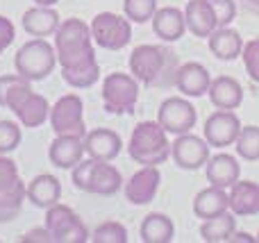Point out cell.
I'll return each instance as SVG.
<instances>
[{
    "instance_id": "1",
    "label": "cell",
    "mask_w": 259,
    "mask_h": 243,
    "mask_svg": "<svg viewBox=\"0 0 259 243\" xmlns=\"http://www.w3.org/2000/svg\"><path fill=\"white\" fill-rule=\"evenodd\" d=\"M55 50L62 77L73 89H89L100 80V66L94 50L91 25L82 18H66L55 32Z\"/></svg>"
},
{
    "instance_id": "2",
    "label": "cell",
    "mask_w": 259,
    "mask_h": 243,
    "mask_svg": "<svg viewBox=\"0 0 259 243\" xmlns=\"http://www.w3.org/2000/svg\"><path fill=\"white\" fill-rule=\"evenodd\" d=\"M178 57L164 45L143 43L137 45L130 55V73L146 86H166L175 84Z\"/></svg>"
},
{
    "instance_id": "3",
    "label": "cell",
    "mask_w": 259,
    "mask_h": 243,
    "mask_svg": "<svg viewBox=\"0 0 259 243\" xmlns=\"http://www.w3.org/2000/svg\"><path fill=\"white\" fill-rule=\"evenodd\" d=\"M130 157L143 166H159L170 157L168 132L157 121H143L132 130L127 143Z\"/></svg>"
},
{
    "instance_id": "4",
    "label": "cell",
    "mask_w": 259,
    "mask_h": 243,
    "mask_svg": "<svg viewBox=\"0 0 259 243\" xmlns=\"http://www.w3.org/2000/svg\"><path fill=\"white\" fill-rule=\"evenodd\" d=\"M73 184L75 189L84 191V193L94 196H114L121 191L123 177L116 166L109 162H100V159H82L75 168H73Z\"/></svg>"
},
{
    "instance_id": "5",
    "label": "cell",
    "mask_w": 259,
    "mask_h": 243,
    "mask_svg": "<svg viewBox=\"0 0 259 243\" xmlns=\"http://www.w3.org/2000/svg\"><path fill=\"white\" fill-rule=\"evenodd\" d=\"M55 64H57V50L44 39H32L18 48L16 57H14V68L21 77L30 82H39L53 73Z\"/></svg>"
},
{
    "instance_id": "6",
    "label": "cell",
    "mask_w": 259,
    "mask_h": 243,
    "mask_svg": "<svg viewBox=\"0 0 259 243\" xmlns=\"http://www.w3.org/2000/svg\"><path fill=\"white\" fill-rule=\"evenodd\" d=\"M7 109L16 114V118L25 127L34 130L41 127L50 118V105L41 93H34L30 86V80L23 77L7 95Z\"/></svg>"
},
{
    "instance_id": "7",
    "label": "cell",
    "mask_w": 259,
    "mask_h": 243,
    "mask_svg": "<svg viewBox=\"0 0 259 243\" xmlns=\"http://www.w3.org/2000/svg\"><path fill=\"white\" fill-rule=\"evenodd\" d=\"M27 186L18 177V166L7 155H0V223L14 221L21 214Z\"/></svg>"
},
{
    "instance_id": "8",
    "label": "cell",
    "mask_w": 259,
    "mask_h": 243,
    "mask_svg": "<svg viewBox=\"0 0 259 243\" xmlns=\"http://www.w3.org/2000/svg\"><path fill=\"white\" fill-rule=\"evenodd\" d=\"M139 103V80L132 73H109L103 80V107L109 114H132Z\"/></svg>"
},
{
    "instance_id": "9",
    "label": "cell",
    "mask_w": 259,
    "mask_h": 243,
    "mask_svg": "<svg viewBox=\"0 0 259 243\" xmlns=\"http://www.w3.org/2000/svg\"><path fill=\"white\" fill-rule=\"evenodd\" d=\"M50 127L57 136H77L84 139V103L77 93H66L50 107Z\"/></svg>"
},
{
    "instance_id": "10",
    "label": "cell",
    "mask_w": 259,
    "mask_h": 243,
    "mask_svg": "<svg viewBox=\"0 0 259 243\" xmlns=\"http://www.w3.org/2000/svg\"><path fill=\"white\" fill-rule=\"evenodd\" d=\"M46 227L50 230L55 243H87L91 239L80 216L62 203L46 209Z\"/></svg>"
},
{
    "instance_id": "11",
    "label": "cell",
    "mask_w": 259,
    "mask_h": 243,
    "mask_svg": "<svg viewBox=\"0 0 259 243\" xmlns=\"http://www.w3.org/2000/svg\"><path fill=\"white\" fill-rule=\"evenodd\" d=\"M91 36L103 50H121L132 41L130 18H121L114 12H100L91 21Z\"/></svg>"
},
{
    "instance_id": "12",
    "label": "cell",
    "mask_w": 259,
    "mask_h": 243,
    "mask_svg": "<svg viewBox=\"0 0 259 243\" xmlns=\"http://www.w3.org/2000/svg\"><path fill=\"white\" fill-rule=\"evenodd\" d=\"M196 107L189 103L187 98H166L159 105V112H157V123L164 127L168 134H187L193 130L196 125Z\"/></svg>"
},
{
    "instance_id": "13",
    "label": "cell",
    "mask_w": 259,
    "mask_h": 243,
    "mask_svg": "<svg viewBox=\"0 0 259 243\" xmlns=\"http://www.w3.org/2000/svg\"><path fill=\"white\" fill-rule=\"evenodd\" d=\"M239 132H241V121L234 112L230 109H219L214 112L209 118L205 121V127H202V134H205V141L211 145V148H228L237 141Z\"/></svg>"
},
{
    "instance_id": "14",
    "label": "cell",
    "mask_w": 259,
    "mask_h": 243,
    "mask_svg": "<svg viewBox=\"0 0 259 243\" xmlns=\"http://www.w3.org/2000/svg\"><path fill=\"white\" fill-rule=\"evenodd\" d=\"M170 157L184 171H198L209 159V143L196 134H180L175 143H170Z\"/></svg>"
},
{
    "instance_id": "15",
    "label": "cell",
    "mask_w": 259,
    "mask_h": 243,
    "mask_svg": "<svg viewBox=\"0 0 259 243\" xmlns=\"http://www.w3.org/2000/svg\"><path fill=\"white\" fill-rule=\"evenodd\" d=\"M161 173L159 166H143L141 171H137L132 177L125 182L123 191H125V200L130 205H148L155 200L157 191H159Z\"/></svg>"
},
{
    "instance_id": "16",
    "label": "cell",
    "mask_w": 259,
    "mask_h": 243,
    "mask_svg": "<svg viewBox=\"0 0 259 243\" xmlns=\"http://www.w3.org/2000/svg\"><path fill=\"white\" fill-rule=\"evenodd\" d=\"M123 141L121 134L109 127H98V130L87 132L84 136V153L100 162H114L121 155Z\"/></svg>"
},
{
    "instance_id": "17",
    "label": "cell",
    "mask_w": 259,
    "mask_h": 243,
    "mask_svg": "<svg viewBox=\"0 0 259 243\" xmlns=\"http://www.w3.org/2000/svg\"><path fill=\"white\" fill-rule=\"evenodd\" d=\"M209 84H211L209 71L198 62H187L182 66H178V71H175V86L187 98H200V95H205L209 91Z\"/></svg>"
},
{
    "instance_id": "18",
    "label": "cell",
    "mask_w": 259,
    "mask_h": 243,
    "mask_svg": "<svg viewBox=\"0 0 259 243\" xmlns=\"http://www.w3.org/2000/svg\"><path fill=\"white\" fill-rule=\"evenodd\" d=\"M84 157V139L77 136H55V141L48 148V159L57 168H75Z\"/></svg>"
},
{
    "instance_id": "19",
    "label": "cell",
    "mask_w": 259,
    "mask_h": 243,
    "mask_svg": "<svg viewBox=\"0 0 259 243\" xmlns=\"http://www.w3.org/2000/svg\"><path fill=\"white\" fill-rule=\"evenodd\" d=\"M152 32L166 43L180 41L187 32V18L178 7H159L152 16Z\"/></svg>"
},
{
    "instance_id": "20",
    "label": "cell",
    "mask_w": 259,
    "mask_h": 243,
    "mask_svg": "<svg viewBox=\"0 0 259 243\" xmlns=\"http://www.w3.org/2000/svg\"><path fill=\"white\" fill-rule=\"evenodd\" d=\"M184 18H187V30L193 36H209L219 27L209 0H189L184 7Z\"/></svg>"
},
{
    "instance_id": "21",
    "label": "cell",
    "mask_w": 259,
    "mask_h": 243,
    "mask_svg": "<svg viewBox=\"0 0 259 243\" xmlns=\"http://www.w3.org/2000/svg\"><path fill=\"white\" fill-rule=\"evenodd\" d=\"M207 43H209V50L216 59L221 62H234L239 55L243 53V39L237 30H232L230 25L225 27H216L209 36H207Z\"/></svg>"
},
{
    "instance_id": "22",
    "label": "cell",
    "mask_w": 259,
    "mask_h": 243,
    "mask_svg": "<svg viewBox=\"0 0 259 243\" xmlns=\"http://www.w3.org/2000/svg\"><path fill=\"white\" fill-rule=\"evenodd\" d=\"M230 212L234 216H257L259 214V184L237 180L230 186Z\"/></svg>"
},
{
    "instance_id": "23",
    "label": "cell",
    "mask_w": 259,
    "mask_h": 243,
    "mask_svg": "<svg viewBox=\"0 0 259 243\" xmlns=\"http://www.w3.org/2000/svg\"><path fill=\"white\" fill-rule=\"evenodd\" d=\"M21 23H23V30L30 36L44 39V36H50L57 32L62 18H59V14L55 12L53 7H41V5H36V7L27 9V12L23 14Z\"/></svg>"
},
{
    "instance_id": "24",
    "label": "cell",
    "mask_w": 259,
    "mask_h": 243,
    "mask_svg": "<svg viewBox=\"0 0 259 243\" xmlns=\"http://www.w3.org/2000/svg\"><path fill=\"white\" fill-rule=\"evenodd\" d=\"M207 95H209L211 105L216 109H230L232 112V109L241 107V103H243L241 84L234 77H228V75H219L216 80H211Z\"/></svg>"
},
{
    "instance_id": "25",
    "label": "cell",
    "mask_w": 259,
    "mask_h": 243,
    "mask_svg": "<svg viewBox=\"0 0 259 243\" xmlns=\"http://www.w3.org/2000/svg\"><path fill=\"white\" fill-rule=\"evenodd\" d=\"M205 173H207V180L214 186L230 189V186L239 180V175H241V166H239V162L232 155L221 153V155H214V157L207 159Z\"/></svg>"
},
{
    "instance_id": "26",
    "label": "cell",
    "mask_w": 259,
    "mask_h": 243,
    "mask_svg": "<svg viewBox=\"0 0 259 243\" xmlns=\"http://www.w3.org/2000/svg\"><path fill=\"white\" fill-rule=\"evenodd\" d=\"M228 209H230V196L225 193L223 186L211 184L193 198V214H196V218H202V221L219 216V214L228 212Z\"/></svg>"
},
{
    "instance_id": "27",
    "label": "cell",
    "mask_w": 259,
    "mask_h": 243,
    "mask_svg": "<svg viewBox=\"0 0 259 243\" xmlns=\"http://www.w3.org/2000/svg\"><path fill=\"white\" fill-rule=\"evenodd\" d=\"M62 198V184L55 175H36L27 184V200L39 209H48L59 203Z\"/></svg>"
},
{
    "instance_id": "28",
    "label": "cell",
    "mask_w": 259,
    "mask_h": 243,
    "mask_svg": "<svg viewBox=\"0 0 259 243\" xmlns=\"http://www.w3.org/2000/svg\"><path fill=\"white\" fill-rule=\"evenodd\" d=\"M175 236V225L166 214H148L141 223V241L143 243H168Z\"/></svg>"
},
{
    "instance_id": "29",
    "label": "cell",
    "mask_w": 259,
    "mask_h": 243,
    "mask_svg": "<svg viewBox=\"0 0 259 243\" xmlns=\"http://www.w3.org/2000/svg\"><path fill=\"white\" fill-rule=\"evenodd\" d=\"M234 232H237V218H234V214L230 212V209L214 218H207L200 225V236H202V241H207V243L230 241V236H232Z\"/></svg>"
},
{
    "instance_id": "30",
    "label": "cell",
    "mask_w": 259,
    "mask_h": 243,
    "mask_svg": "<svg viewBox=\"0 0 259 243\" xmlns=\"http://www.w3.org/2000/svg\"><path fill=\"white\" fill-rule=\"evenodd\" d=\"M237 155L246 162H259V127L257 125H248L241 127L237 141Z\"/></svg>"
},
{
    "instance_id": "31",
    "label": "cell",
    "mask_w": 259,
    "mask_h": 243,
    "mask_svg": "<svg viewBox=\"0 0 259 243\" xmlns=\"http://www.w3.org/2000/svg\"><path fill=\"white\" fill-rule=\"evenodd\" d=\"M123 12H125V18L141 25V23L152 21L157 12V0H123Z\"/></svg>"
},
{
    "instance_id": "32",
    "label": "cell",
    "mask_w": 259,
    "mask_h": 243,
    "mask_svg": "<svg viewBox=\"0 0 259 243\" xmlns=\"http://www.w3.org/2000/svg\"><path fill=\"white\" fill-rule=\"evenodd\" d=\"M91 241L94 243H125L127 241V230L125 225L116 221H107L103 225H98L91 234Z\"/></svg>"
},
{
    "instance_id": "33",
    "label": "cell",
    "mask_w": 259,
    "mask_h": 243,
    "mask_svg": "<svg viewBox=\"0 0 259 243\" xmlns=\"http://www.w3.org/2000/svg\"><path fill=\"white\" fill-rule=\"evenodd\" d=\"M21 145V127L12 121H0V155L14 153Z\"/></svg>"
},
{
    "instance_id": "34",
    "label": "cell",
    "mask_w": 259,
    "mask_h": 243,
    "mask_svg": "<svg viewBox=\"0 0 259 243\" xmlns=\"http://www.w3.org/2000/svg\"><path fill=\"white\" fill-rule=\"evenodd\" d=\"M243 66L248 71V77L252 82H259V39H250L248 43H243Z\"/></svg>"
},
{
    "instance_id": "35",
    "label": "cell",
    "mask_w": 259,
    "mask_h": 243,
    "mask_svg": "<svg viewBox=\"0 0 259 243\" xmlns=\"http://www.w3.org/2000/svg\"><path fill=\"white\" fill-rule=\"evenodd\" d=\"M211 9L216 14V21H219V27H225L234 21L237 16V5L234 0H209Z\"/></svg>"
},
{
    "instance_id": "36",
    "label": "cell",
    "mask_w": 259,
    "mask_h": 243,
    "mask_svg": "<svg viewBox=\"0 0 259 243\" xmlns=\"http://www.w3.org/2000/svg\"><path fill=\"white\" fill-rule=\"evenodd\" d=\"M16 39V27L7 16H0V55L9 48Z\"/></svg>"
},
{
    "instance_id": "37",
    "label": "cell",
    "mask_w": 259,
    "mask_h": 243,
    "mask_svg": "<svg viewBox=\"0 0 259 243\" xmlns=\"http://www.w3.org/2000/svg\"><path fill=\"white\" fill-rule=\"evenodd\" d=\"M21 80H23V77L18 75V73H16V75H0V107H7L9 91H12Z\"/></svg>"
},
{
    "instance_id": "38",
    "label": "cell",
    "mask_w": 259,
    "mask_h": 243,
    "mask_svg": "<svg viewBox=\"0 0 259 243\" xmlns=\"http://www.w3.org/2000/svg\"><path fill=\"white\" fill-rule=\"evenodd\" d=\"M25 243H55L53 241V234H50L48 227H36V230H30L25 236H23Z\"/></svg>"
},
{
    "instance_id": "39",
    "label": "cell",
    "mask_w": 259,
    "mask_h": 243,
    "mask_svg": "<svg viewBox=\"0 0 259 243\" xmlns=\"http://www.w3.org/2000/svg\"><path fill=\"white\" fill-rule=\"evenodd\" d=\"M257 236L248 234V232H234L232 236H230V243H255Z\"/></svg>"
},
{
    "instance_id": "40",
    "label": "cell",
    "mask_w": 259,
    "mask_h": 243,
    "mask_svg": "<svg viewBox=\"0 0 259 243\" xmlns=\"http://www.w3.org/2000/svg\"><path fill=\"white\" fill-rule=\"evenodd\" d=\"M36 5H41V7H53V5H57L59 0H34Z\"/></svg>"
},
{
    "instance_id": "41",
    "label": "cell",
    "mask_w": 259,
    "mask_h": 243,
    "mask_svg": "<svg viewBox=\"0 0 259 243\" xmlns=\"http://www.w3.org/2000/svg\"><path fill=\"white\" fill-rule=\"evenodd\" d=\"M246 3H248V7H250V9L259 12V0H246Z\"/></svg>"
},
{
    "instance_id": "42",
    "label": "cell",
    "mask_w": 259,
    "mask_h": 243,
    "mask_svg": "<svg viewBox=\"0 0 259 243\" xmlns=\"http://www.w3.org/2000/svg\"><path fill=\"white\" fill-rule=\"evenodd\" d=\"M257 241H259V234H257Z\"/></svg>"
}]
</instances>
